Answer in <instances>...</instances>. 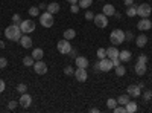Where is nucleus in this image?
Returning a JSON list of instances; mask_svg holds the SVG:
<instances>
[{
    "label": "nucleus",
    "instance_id": "6e6d98bb",
    "mask_svg": "<svg viewBox=\"0 0 152 113\" xmlns=\"http://www.w3.org/2000/svg\"><path fill=\"white\" fill-rule=\"evenodd\" d=\"M99 2H100V0H99Z\"/></svg>",
    "mask_w": 152,
    "mask_h": 113
},
{
    "label": "nucleus",
    "instance_id": "2f4dec72",
    "mask_svg": "<svg viewBox=\"0 0 152 113\" xmlns=\"http://www.w3.org/2000/svg\"><path fill=\"white\" fill-rule=\"evenodd\" d=\"M117 106V99H114V98H110L108 101H107V107L110 109V110H114V107Z\"/></svg>",
    "mask_w": 152,
    "mask_h": 113
},
{
    "label": "nucleus",
    "instance_id": "4d7b16f0",
    "mask_svg": "<svg viewBox=\"0 0 152 113\" xmlns=\"http://www.w3.org/2000/svg\"><path fill=\"white\" fill-rule=\"evenodd\" d=\"M151 29H152V28H151Z\"/></svg>",
    "mask_w": 152,
    "mask_h": 113
},
{
    "label": "nucleus",
    "instance_id": "a878e982",
    "mask_svg": "<svg viewBox=\"0 0 152 113\" xmlns=\"http://www.w3.org/2000/svg\"><path fill=\"white\" fill-rule=\"evenodd\" d=\"M76 37V31L75 29H66L64 31V38L66 40H73Z\"/></svg>",
    "mask_w": 152,
    "mask_h": 113
},
{
    "label": "nucleus",
    "instance_id": "f257e3e1",
    "mask_svg": "<svg viewBox=\"0 0 152 113\" xmlns=\"http://www.w3.org/2000/svg\"><path fill=\"white\" fill-rule=\"evenodd\" d=\"M21 35H23V32H21V29H20L18 24L12 23L11 26H8V28L5 29V37H6L8 40H11V41H20Z\"/></svg>",
    "mask_w": 152,
    "mask_h": 113
},
{
    "label": "nucleus",
    "instance_id": "ddd939ff",
    "mask_svg": "<svg viewBox=\"0 0 152 113\" xmlns=\"http://www.w3.org/2000/svg\"><path fill=\"white\" fill-rule=\"evenodd\" d=\"M24 109H28L31 104H32V96L26 92V93H21V96H20V101H18Z\"/></svg>",
    "mask_w": 152,
    "mask_h": 113
},
{
    "label": "nucleus",
    "instance_id": "c03bdc74",
    "mask_svg": "<svg viewBox=\"0 0 152 113\" xmlns=\"http://www.w3.org/2000/svg\"><path fill=\"white\" fill-rule=\"evenodd\" d=\"M76 54H78V51H76V49H70V52H69V55L72 57V58H76V57H78V55H76Z\"/></svg>",
    "mask_w": 152,
    "mask_h": 113
},
{
    "label": "nucleus",
    "instance_id": "864d4df0",
    "mask_svg": "<svg viewBox=\"0 0 152 113\" xmlns=\"http://www.w3.org/2000/svg\"><path fill=\"white\" fill-rule=\"evenodd\" d=\"M6 44H5V41H0V49H3Z\"/></svg>",
    "mask_w": 152,
    "mask_h": 113
},
{
    "label": "nucleus",
    "instance_id": "79ce46f5",
    "mask_svg": "<svg viewBox=\"0 0 152 113\" xmlns=\"http://www.w3.org/2000/svg\"><path fill=\"white\" fill-rule=\"evenodd\" d=\"M137 61L138 63H145V64H146V63H148V57L146 55H140V57L137 58Z\"/></svg>",
    "mask_w": 152,
    "mask_h": 113
},
{
    "label": "nucleus",
    "instance_id": "f8f14e48",
    "mask_svg": "<svg viewBox=\"0 0 152 113\" xmlns=\"http://www.w3.org/2000/svg\"><path fill=\"white\" fill-rule=\"evenodd\" d=\"M20 44H21L24 49H31V47H32L34 41H32L31 37H29V34H23V35H21V38H20Z\"/></svg>",
    "mask_w": 152,
    "mask_h": 113
},
{
    "label": "nucleus",
    "instance_id": "39448f33",
    "mask_svg": "<svg viewBox=\"0 0 152 113\" xmlns=\"http://www.w3.org/2000/svg\"><path fill=\"white\" fill-rule=\"evenodd\" d=\"M151 12H152V6L149 3H143L140 6H137V16L142 17V18L151 17Z\"/></svg>",
    "mask_w": 152,
    "mask_h": 113
},
{
    "label": "nucleus",
    "instance_id": "ea45409f",
    "mask_svg": "<svg viewBox=\"0 0 152 113\" xmlns=\"http://www.w3.org/2000/svg\"><path fill=\"white\" fill-rule=\"evenodd\" d=\"M8 66V60L6 58H0V69H5Z\"/></svg>",
    "mask_w": 152,
    "mask_h": 113
},
{
    "label": "nucleus",
    "instance_id": "f3484780",
    "mask_svg": "<svg viewBox=\"0 0 152 113\" xmlns=\"http://www.w3.org/2000/svg\"><path fill=\"white\" fill-rule=\"evenodd\" d=\"M131 58H132V54H131V51H120V52H119V60H120L122 63L129 61Z\"/></svg>",
    "mask_w": 152,
    "mask_h": 113
},
{
    "label": "nucleus",
    "instance_id": "5fc2aeb1",
    "mask_svg": "<svg viewBox=\"0 0 152 113\" xmlns=\"http://www.w3.org/2000/svg\"><path fill=\"white\" fill-rule=\"evenodd\" d=\"M0 35H2V31H0Z\"/></svg>",
    "mask_w": 152,
    "mask_h": 113
},
{
    "label": "nucleus",
    "instance_id": "0eeeda50",
    "mask_svg": "<svg viewBox=\"0 0 152 113\" xmlns=\"http://www.w3.org/2000/svg\"><path fill=\"white\" fill-rule=\"evenodd\" d=\"M56 49H58V52L59 54H69L70 52V49H72V44H70V40H66V38H62L61 41H58L56 44Z\"/></svg>",
    "mask_w": 152,
    "mask_h": 113
},
{
    "label": "nucleus",
    "instance_id": "6ab92c4d",
    "mask_svg": "<svg viewBox=\"0 0 152 113\" xmlns=\"http://www.w3.org/2000/svg\"><path fill=\"white\" fill-rule=\"evenodd\" d=\"M102 12L107 16V17H113L114 16V12H116V8H114V5H104V9H102Z\"/></svg>",
    "mask_w": 152,
    "mask_h": 113
},
{
    "label": "nucleus",
    "instance_id": "a211bd4d",
    "mask_svg": "<svg viewBox=\"0 0 152 113\" xmlns=\"http://www.w3.org/2000/svg\"><path fill=\"white\" fill-rule=\"evenodd\" d=\"M146 43H148V37L145 35V34H140L135 38V44H137V47H145L146 46Z\"/></svg>",
    "mask_w": 152,
    "mask_h": 113
},
{
    "label": "nucleus",
    "instance_id": "c85d7f7f",
    "mask_svg": "<svg viewBox=\"0 0 152 113\" xmlns=\"http://www.w3.org/2000/svg\"><path fill=\"white\" fill-rule=\"evenodd\" d=\"M93 0H79V8H84V9H88L91 6Z\"/></svg>",
    "mask_w": 152,
    "mask_h": 113
},
{
    "label": "nucleus",
    "instance_id": "423d86ee",
    "mask_svg": "<svg viewBox=\"0 0 152 113\" xmlns=\"http://www.w3.org/2000/svg\"><path fill=\"white\" fill-rule=\"evenodd\" d=\"M23 34H32L35 31V23L32 20H21V23L18 24Z\"/></svg>",
    "mask_w": 152,
    "mask_h": 113
},
{
    "label": "nucleus",
    "instance_id": "de8ad7c7",
    "mask_svg": "<svg viewBox=\"0 0 152 113\" xmlns=\"http://www.w3.org/2000/svg\"><path fill=\"white\" fill-rule=\"evenodd\" d=\"M40 9H47V5L46 3H40V6H38Z\"/></svg>",
    "mask_w": 152,
    "mask_h": 113
},
{
    "label": "nucleus",
    "instance_id": "9d476101",
    "mask_svg": "<svg viewBox=\"0 0 152 113\" xmlns=\"http://www.w3.org/2000/svg\"><path fill=\"white\" fill-rule=\"evenodd\" d=\"M73 77L78 80L79 83H84V81H87V78H88V75H87V70L84 69V67H78L75 70V73H73Z\"/></svg>",
    "mask_w": 152,
    "mask_h": 113
},
{
    "label": "nucleus",
    "instance_id": "20e7f679",
    "mask_svg": "<svg viewBox=\"0 0 152 113\" xmlns=\"http://www.w3.org/2000/svg\"><path fill=\"white\" fill-rule=\"evenodd\" d=\"M55 23V18H53V14H50V12H43L40 14V24L43 28H52Z\"/></svg>",
    "mask_w": 152,
    "mask_h": 113
},
{
    "label": "nucleus",
    "instance_id": "a18cd8bd",
    "mask_svg": "<svg viewBox=\"0 0 152 113\" xmlns=\"http://www.w3.org/2000/svg\"><path fill=\"white\" fill-rule=\"evenodd\" d=\"M5 87H6V84H5V81H3V80H0V93H2V92L5 90Z\"/></svg>",
    "mask_w": 152,
    "mask_h": 113
},
{
    "label": "nucleus",
    "instance_id": "6e6552de",
    "mask_svg": "<svg viewBox=\"0 0 152 113\" xmlns=\"http://www.w3.org/2000/svg\"><path fill=\"white\" fill-rule=\"evenodd\" d=\"M93 21H94L96 26H97V28H100V29L108 26V17L104 14V12H102V14H97V16H94Z\"/></svg>",
    "mask_w": 152,
    "mask_h": 113
},
{
    "label": "nucleus",
    "instance_id": "aec40b11",
    "mask_svg": "<svg viewBox=\"0 0 152 113\" xmlns=\"http://www.w3.org/2000/svg\"><path fill=\"white\" fill-rule=\"evenodd\" d=\"M59 9H61V6H59V3H56V2H52V3H49L47 5V12H50V14H56V12H59Z\"/></svg>",
    "mask_w": 152,
    "mask_h": 113
},
{
    "label": "nucleus",
    "instance_id": "a19ab883",
    "mask_svg": "<svg viewBox=\"0 0 152 113\" xmlns=\"http://www.w3.org/2000/svg\"><path fill=\"white\" fill-rule=\"evenodd\" d=\"M84 17H85L87 20H93V18H94V14H93V12H91V11H87Z\"/></svg>",
    "mask_w": 152,
    "mask_h": 113
},
{
    "label": "nucleus",
    "instance_id": "37998d69",
    "mask_svg": "<svg viewBox=\"0 0 152 113\" xmlns=\"http://www.w3.org/2000/svg\"><path fill=\"white\" fill-rule=\"evenodd\" d=\"M111 61H113V66H114V67H116V66H119V64H122V61L119 60V57H117V58H113Z\"/></svg>",
    "mask_w": 152,
    "mask_h": 113
},
{
    "label": "nucleus",
    "instance_id": "58836bf2",
    "mask_svg": "<svg viewBox=\"0 0 152 113\" xmlns=\"http://www.w3.org/2000/svg\"><path fill=\"white\" fill-rule=\"evenodd\" d=\"M17 104H18L17 101H9V104H8V109H9V110H15V109H17Z\"/></svg>",
    "mask_w": 152,
    "mask_h": 113
},
{
    "label": "nucleus",
    "instance_id": "09e8293b",
    "mask_svg": "<svg viewBox=\"0 0 152 113\" xmlns=\"http://www.w3.org/2000/svg\"><path fill=\"white\" fill-rule=\"evenodd\" d=\"M114 17H116V18H120L122 14H120V12H114Z\"/></svg>",
    "mask_w": 152,
    "mask_h": 113
},
{
    "label": "nucleus",
    "instance_id": "4468645a",
    "mask_svg": "<svg viewBox=\"0 0 152 113\" xmlns=\"http://www.w3.org/2000/svg\"><path fill=\"white\" fill-rule=\"evenodd\" d=\"M137 28L140 29V31H149L152 28V23H151L149 18H142L140 21L137 23Z\"/></svg>",
    "mask_w": 152,
    "mask_h": 113
},
{
    "label": "nucleus",
    "instance_id": "393cba45",
    "mask_svg": "<svg viewBox=\"0 0 152 113\" xmlns=\"http://www.w3.org/2000/svg\"><path fill=\"white\" fill-rule=\"evenodd\" d=\"M125 109H126V113H134V112H137V103L129 101L128 104L125 106Z\"/></svg>",
    "mask_w": 152,
    "mask_h": 113
},
{
    "label": "nucleus",
    "instance_id": "7c9ffc66",
    "mask_svg": "<svg viewBox=\"0 0 152 113\" xmlns=\"http://www.w3.org/2000/svg\"><path fill=\"white\" fill-rule=\"evenodd\" d=\"M96 55H97V58H99V60L107 58V49H104V47H99V49H97V52H96Z\"/></svg>",
    "mask_w": 152,
    "mask_h": 113
},
{
    "label": "nucleus",
    "instance_id": "49530a36",
    "mask_svg": "<svg viewBox=\"0 0 152 113\" xmlns=\"http://www.w3.org/2000/svg\"><path fill=\"white\" fill-rule=\"evenodd\" d=\"M123 5L131 6V5H134V0H123Z\"/></svg>",
    "mask_w": 152,
    "mask_h": 113
},
{
    "label": "nucleus",
    "instance_id": "4be33fe9",
    "mask_svg": "<svg viewBox=\"0 0 152 113\" xmlns=\"http://www.w3.org/2000/svg\"><path fill=\"white\" fill-rule=\"evenodd\" d=\"M43 55H44V51L41 47H37V49H34V52H32V57H34V60L37 61V60H43Z\"/></svg>",
    "mask_w": 152,
    "mask_h": 113
},
{
    "label": "nucleus",
    "instance_id": "473e14b6",
    "mask_svg": "<svg viewBox=\"0 0 152 113\" xmlns=\"http://www.w3.org/2000/svg\"><path fill=\"white\" fill-rule=\"evenodd\" d=\"M15 90H17L20 95H21V93H26V90H28V86L21 83V84H18V86H17V89H15Z\"/></svg>",
    "mask_w": 152,
    "mask_h": 113
},
{
    "label": "nucleus",
    "instance_id": "f03ea898",
    "mask_svg": "<svg viewBox=\"0 0 152 113\" xmlns=\"http://www.w3.org/2000/svg\"><path fill=\"white\" fill-rule=\"evenodd\" d=\"M110 40L113 43V46H119L125 41V32L122 29H114L111 34H110Z\"/></svg>",
    "mask_w": 152,
    "mask_h": 113
},
{
    "label": "nucleus",
    "instance_id": "bb28decb",
    "mask_svg": "<svg viewBox=\"0 0 152 113\" xmlns=\"http://www.w3.org/2000/svg\"><path fill=\"white\" fill-rule=\"evenodd\" d=\"M29 16L31 17H40V8H38V6L29 8Z\"/></svg>",
    "mask_w": 152,
    "mask_h": 113
},
{
    "label": "nucleus",
    "instance_id": "cd10ccee",
    "mask_svg": "<svg viewBox=\"0 0 152 113\" xmlns=\"http://www.w3.org/2000/svg\"><path fill=\"white\" fill-rule=\"evenodd\" d=\"M34 63H35V60H34V57H32V55H31V57H24V58H23V64L26 66V67L34 66Z\"/></svg>",
    "mask_w": 152,
    "mask_h": 113
},
{
    "label": "nucleus",
    "instance_id": "2eb2a0df",
    "mask_svg": "<svg viewBox=\"0 0 152 113\" xmlns=\"http://www.w3.org/2000/svg\"><path fill=\"white\" fill-rule=\"evenodd\" d=\"M134 70H135V73L138 75V77H143V75L146 73V64L145 63H135V66H134Z\"/></svg>",
    "mask_w": 152,
    "mask_h": 113
},
{
    "label": "nucleus",
    "instance_id": "7ed1b4c3",
    "mask_svg": "<svg viewBox=\"0 0 152 113\" xmlns=\"http://www.w3.org/2000/svg\"><path fill=\"white\" fill-rule=\"evenodd\" d=\"M113 61L110 58H102V60H99L96 64H94V69L96 70H100V72H110L113 69Z\"/></svg>",
    "mask_w": 152,
    "mask_h": 113
},
{
    "label": "nucleus",
    "instance_id": "4c0bfd02",
    "mask_svg": "<svg viewBox=\"0 0 152 113\" xmlns=\"http://www.w3.org/2000/svg\"><path fill=\"white\" fill-rule=\"evenodd\" d=\"M125 40H128V41L134 40V34H132L131 31H128V32H125Z\"/></svg>",
    "mask_w": 152,
    "mask_h": 113
},
{
    "label": "nucleus",
    "instance_id": "5701e85b",
    "mask_svg": "<svg viewBox=\"0 0 152 113\" xmlns=\"http://www.w3.org/2000/svg\"><path fill=\"white\" fill-rule=\"evenodd\" d=\"M129 98H131V96H129L128 93H126V95H120V96L117 98V104H120V106H126V104L131 101Z\"/></svg>",
    "mask_w": 152,
    "mask_h": 113
},
{
    "label": "nucleus",
    "instance_id": "9b49d317",
    "mask_svg": "<svg viewBox=\"0 0 152 113\" xmlns=\"http://www.w3.org/2000/svg\"><path fill=\"white\" fill-rule=\"evenodd\" d=\"M126 93H128L129 96H132V98H137V96L142 95V89L138 87V84L137 86L131 84V86H128V89H126Z\"/></svg>",
    "mask_w": 152,
    "mask_h": 113
},
{
    "label": "nucleus",
    "instance_id": "c756f323",
    "mask_svg": "<svg viewBox=\"0 0 152 113\" xmlns=\"http://www.w3.org/2000/svg\"><path fill=\"white\" fill-rule=\"evenodd\" d=\"M125 73H126V67L125 66H122V64L116 66V75H117V77H123Z\"/></svg>",
    "mask_w": 152,
    "mask_h": 113
},
{
    "label": "nucleus",
    "instance_id": "603ef678",
    "mask_svg": "<svg viewBox=\"0 0 152 113\" xmlns=\"http://www.w3.org/2000/svg\"><path fill=\"white\" fill-rule=\"evenodd\" d=\"M138 87H140V89H145V83H143V81L138 83Z\"/></svg>",
    "mask_w": 152,
    "mask_h": 113
},
{
    "label": "nucleus",
    "instance_id": "72a5a7b5",
    "mask_svg": "<svg viewBox=\"0 0 152 113\" xmlns=\"http://www.w3.org/2000/svg\"><path fill=\"white\" fill-rule=\"evenodd\" d=\"M79 5H76V3H73L72 6H70V12H72V14H78V12H79Z\"/></svg>",
    "mask_w": 152,
    "mask_h": 113
},
{
    "label": "nucleus",
    "instance_id": "e433bc0d",
    "mask_svg": "<svg viewBox=\"0 0 152 113\" xmlns=\"http://www.w3.org/2000/svg\"><path fill=\"white\" fill-rule=\"evenodd\" d=\"M12 23H14V24H20L21 23V17L18 14H14V16H12Z\"/></svg>",
    "mask_w": 152,
    "mask_h": 113
},
{
    "label": "nucleus",
    "instance_id": "f704fd0d",
    "mask_svg": "<svg viewBox=\"0 0 152 113\" xmlns=\"http://www.w3.org/2000/svg\"><path fill=\"white\" fill-rule=\"evenodd\" d=\"M151 98H152V90H145L143 92V99L145 101H149Z\"/></svg>",
    "mask_w": 152,
    "mask_h": 113
},
{
    "label": "nucleus",
    "instance_id": "c9c22d12",
    "mask_svg": "<svg viewBox=\"0 0 152 113\" xmlns=\"http://www.w3.org/2000/svg\"><path fill=\"white\" fill-rule=\"evenodd\" d=\"M64 73H66V75H69V77H72V75L75 73V69H73L72 66H66V69H64Z\"/></svg>",
    "mask_w": 152,
    "mask_h": 113
},
{
    "label": "nucleus",
    "instance_id": "dca6fc26",
    "mask_svg": "<svg viewBox=\"0 0 152 113\" xmlns=\"http://www.w3.org/2000/svg\"><path fill=\"white\" fill-rule=\"evenodd\" d=\"M119 52H120V51H119L116 46H111V47L107 49V58H110V60L117 58V57H119Z\"/></svg>",
    "mask_w": 152,
    "mask_h": 113
},
{
    "label": "nucleus",
    "instance_id": "1a4fd4ad",
    "mask_svg": "<svg viewBox=\"0 0 152 113\" xmlns=\"http://www.w3.org/2000/svg\"><path fill=\"white\" fill-rule=\"evenodd\" d=\"M34 70H35V73L37 75H44V73H47V64L43 61V60H37L35 63H34Z\"/></svg>",
    "mask_w": 152,
    "mask_h": 113
},
{
    "label": "nucleus",
    "instance_id": "b1692460",
    "mask_svg": "<svg viewBox=\"0 0 152 113\" xmlns=\"http://www.w3.org/2000/svg\"><path fill=\"white\" fill-rule=\"evenodd\" d=\"M126 16H128V17H135L137 16V6L135 5L126 6Z\"/></svg>",
    "mask_w": 152,
    "mask_h": 113
},
{
    "label": "nucleus",
    "instance_id": "412c9836",
    "mask_svg": "<svg viewBox=\"0 0 152 113\" xmlns=\"http://www.w3.org/2000/svg\"><path fill=\"white\" fill-rule=\"evenodd\" d=\"M75 60H76V66H78V67H84V69H87V66H88V60H87L85 57H76Z\"/></svg>",
    "mask_w": 152,
    "mask_h": 113
},
{
    "label": "nucleus",
    "instance_id": "3c124183",
    "mask_svg": "<svg viewBox=\"0 0 152 113\" xmlns=\"http://www.w3.org/2000/svg\"><path fill=\"white\" fill-rule=\"evenodd\" d=\"M90 112H91V113H99V112H100V110H99V109H96V107H94V109H91V110H90Z\"/></svg>",
    "mask_w": 152,
    "mask_h": 113
},
{
    "label": "nucleus",
    "instance_id": "8fccbe9b",
    "mask_svg": "<svg viewBox=\"0 0 152 113\" xmlns=\"http://www.w3.org/2000/svg\"><path fill=\"white\" fill-rule=\"evenodd\" d=\"M66 2H69L70 5H73V3H78V0H66Z\"/></svg>",
    "mask_w": 152,
    "mask_h": 113
}]
</instances>
